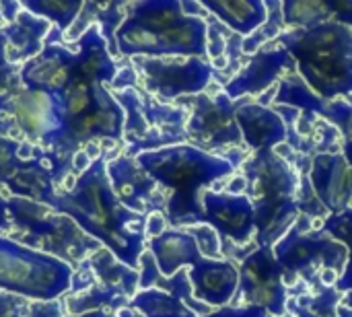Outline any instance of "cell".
Wrapping results in <instances>:
<instances>
[{
	"label": "cell",
	"mask_w": 352,
	"mask_h": 317,
	"mask_svg": "<svg viewBox=\"0 0 352 317\" xmlns=\"http://www.w3.org/2000/svg\"><path fill=\"white\" fill-rule=\"evenodd\" d=\"M54 212L70 217L89 237L107 248L122 264L136 268L146 250V215L132 212L113 194L105 157L74 177L70 190H58L47 204Z\"/></svg>",
	"instance_id": "1"
},
{
	"label": "cell",
	"mask_w": 352,
	"mask_h": 317,
	"mask_svg": "<svg viewBox=\"0 0 352 317\" xmlns=\"http://www.w3.org/2000/svg\"><path fill=\"white\" fill-rule=\"evenodd\" d=\"M138 167L165 194V221L169 229L202 225V192L235 173V167L192 144H175L136 157Z\"/></svg>",
	"instance_id": "2"
},
{
	"label": "cell",
	"mask_w": 352,
	"mask_h": 317,
	"mask_svg": "<svg viewBox=\"0 0 352 317\" xmlns=\"http://www.w3.org/2000/svg\"><path fill=\"white\" fill-rule=\"evenodd\" d=\"M266 47L291 54L297 74L322 99L352 103V29L324 23L311 29H285Z\"/></svg>",
	"instance_id": "3"
},
{
	"label": "cell",
	"mask_w": 352,
	"mask_h": 317,
	"mask_svg": "<svg viewBox=\"0 0 352 317\" xmlns=\"http://www.w3.org/2000/svg\"><path fill=\"white\" fill-rule=\"evenodd\" d=\"M245 196L254 206L256 245L274 248L299 219V175L276 149L252 153L241 165Z\"/></svg>",
	"instance_id": "4"
},
{
	"label": "cell",
	"mask_w": 352,
	"mask_h": 317,
	"mask_svg": "<svg viewBox=\"0 0 352 317\" xmlns=\"http://www.w3.org/2000/svg\"><path fill=\"white\" fill-rule=\"evenodd\" d=\"M6 202L12 223V231L8 235L21 245L54 256L72 268L80 266L101 248V243L89 237L70 217L54 212L45 204L16 196H8Z\"/></svg>",
	"instance_id": "5"
},
{
	"label": "cell",
	"mask_w": 352,
	"mask_h": 317,
	"mask_svg": "<svg viewBox=\"0 0 352 317\" xmlns=\"http://www.w3.org/2000/svg\"><path fill=\"white\" fill-rule=\"evenodd\" d=\"M274 256L285 270V285L289 291L297 283H305L311 295L324 289L320 281L324 270H334L342 276L349 264V250L322 229H311V219L303 215H299L297 223L274 245Z\"/></svg>",
	"instance_id": "6"
},
{
	"label": "cell",
	"mask_w": 352,
	"mask_h": 317,
	"mask_svg": "<svg viewBox=\"0 0 352 317\" xmlns=\"http://www.w3.org/2000/svg\"><path fill=\"white\" fill-rule=\"evenodd\" d=\"M72 272L70 264L0 235V291L27 301H58L70 291Z\"/></svg>",
	"instance_id": "7"
},
{
	"label": "cell",
	"mask_w": 352,
	"mask_h": 317,
	"mask_svg": "<svg viewBox=\"0 0 352 317\" xmlns=\"http://www.w3.org/2000/svg\"><path fill=\"white\" fill-rule=\"evenodd\" d=\"M190 105L188 109V124H186V134H188V144L212 153V151H235L243 149V138L241 130L237 126L235 113L243 99H229L223 91L217 95H194L186 97L184 101Z\"/></svg>",
	"instance_id": "8"
},
{
	"label": "cell",
	"mask_w": 352,
	"mask_h": 317,
	"mask_svg": "<svg viewBox=\"0 0 352 317\" xmlns=\"http://www.w3.org/2000/svg\"><path fill=\"white\" fill-rule=\"evenodd\" d=\"M136 70L142 72L144 93L155 95L161 103L177 101L206 93L214 78V68L202 58H132Z\"/></svg>",
	"instance_id": "9"
},
{
	"label": "cell",
	"mask_w": 352,
	"mask_h": 317,
	"mask_svg": "<svg viewBox=\"0 0 352 317\" xmlns=\"http://www.w3.org/2000/svg\"><path fill=\"white\" fill-rule=\"evenodd\" d=\"M239 287L231 301L233 307H262L268 316L280 317L287 314V301L291 297L285 285V270L274 256V248L260 245L239 262Z\"/></svg>",
	"instance_id": "10"
},
{
	"label": "cell",
	"mask_w": 352,
	"mask_h": 317,
	"mask_svg": "<svg viewBox=\"0 0 352 317\" xmlns=\"http://www.w3.org/2000/svg\"><path fill=\"white\" fill-rule=\"evenodd\" d=\"M6 116L14 120V126L31 144L41 146L43 151H54L60 142L62 118L54 97L19 89L14 95H10Z\"/></svg>",
	"instance_id": "11"
},
{
	"label": "cell",
	"mask_w": 352,
	"mask_h": 317,
	"mask_svg": "<svg viewBox=\"0 0 352 317\" xmlns=\"http://www.w3.org/2000/svg\"><path fill=\"white\" fill-rule=\"evenodd\" d=\"M202 225L217 231L221 243H233L237 248L250 245L256 239L254 206L248 196H231L225 192H202Z\"/></svg>",
	"instance_id": "12"
},
{
	"label": "cell",
	"mask_w": 352,
	"mask_h": 317,
	"mask_svg": "<svg viewBox=\"0 0 352 317\" xmlns=\"http://www.w3.org/2000/svg\"><path fill=\"white\" fill-rule=\"evenodd\" d=\"M76 78V54L66 45H43V50L19 68L21 89L45 93L60 99Z\"/></svg>",
	"instance_id": "13"
},
{
	"label": "cell",
	"mask_w": 352,
	"mask_h": 317,
	"mask_svg": "<svg viewBox=\"0 0 352 317\" xmlns=\"http://www.w3.org/2000/svg\"><path fill=\"white\" fill-rule=\"evenodd\" d=\"M107 177L116 198L132 212L165 215V194L159 192L157 184L138 167L136 159L120 155L107 161Z\"/></svg>",
	"instance_id": "14"
},
{
	"label": "cell",
	"mask_w": 352,
	"mask_h": 317,
	"mask_svg": "<svg viewBox=\"0 0 352 317\" xmlns=\"http://www.w3.org/2000/svg\"><path fill=\"white\" fill-rule=\"evenodd\" d=\"M293 68H297V66L287 50L264 45L223 87V93L233 101L243 99V97L262 95L268 89H272L274 85H278V80L285 74L293 72Z\"/></svg>",
	"instance_id": "15"
},
{
	"label": "cell",
	"mask_w": 352,
	"mask_h": 317,
	"mask_svg": "<svg viewBox=\"0 0 352 317\" xmlns=\"http://www.w3.org/2000/svg\"><path fill=\"white\" fill-rule=\"evenodd\" d=\"M309 182L328 215H338L352 208L351 167L346 165L342 153L316 155L311 159Z\"/></svg>",
	"instance_id": "16"
},
{
	"label": "cell",
	"mask_w": 352,
	"mask_h": 317,
	"mask_svg": "<svg viewBox=\"0 0 352 317\" xmlns=\"http://www.w3.org/2000/svg\"><path fill=\"white\" fill-rule=\"evenodd\" d=\"M194 299L210 305L212 309L231 305L239 287V268L231 260L202 258L188 270Z\"/></svg>",
	"instance_id": "17"
},
{
	"label": "cell",
	"mask_w": 352,
	"mask_h": 317,
	"mask_svg": "<svg viewBox=\"0 0 352 317\" xmlns=\"http://www.w3.org/2000/svg\"><path fill=\"white\" fill-rule=\"evenodd\" d=\"M235 120L241 130L243 144L250 153L274 149L287 142V124L283 116L272 107H264L252 101V97H243Z\"/></svg>",
	"instance_id": "18"
},
{
	"label": "cell",
	"mask_w": 352,
	"mask_h": 317,
	"mask_svg": "<svg viewBox=\"0 0 352 317\" xmlns=\"http://www.w3.org/2000/svg\"><path fill=\"white\" fill-rule=\"evenodd\" d=\"M285 29H311L338 23L352 29V0H287L283 2Z\"/></svg>",
	"instance_id": "19"
},
{
	"label": "cell",
	"mask_w": 352,
	"mask_h": 317,
	"mask_svg": "<svg viewBox=\"0 0 352 317\" xmlns=\"http://www.w3.org/2000/svg\"><path fill=\"white\" fill-rule=\"evenodd\" d=\"M146 250L153 254L159 272L171 278L184 268H192L202 260L194 237L186 229H167L159 237L148 239Z\"/></svg>",
	"instance_id": "20"
},
{
	"label": "cell",
	"mask_w": 352,
	"mask_h": 317,
	"mask_svg": "<svg viewBox=\"0 0 352 317\" xmlns=\"http://www.w3.org/2000/svg\"><path fill=\"white\" fill-rule=\"evenodd\" d=\"M70 52L76 54V74L99 85H109L118 72L116 60L109 56L107 43L97 25L89 27L80 39L74 43H66Z\"/></svg>",
	"instance_id": "21"
},
{
	"label": "cell",
	"mask_w": 352,
	"mask_h": 317,
	"mask_svg": "<svg viewBox=\"0 0 352 317\" xmlns=\"http://www.w3.org/2000/svg\"><path fill=\"white\" fill-rule=\"evenodd\" d=\"M50 29L52 25L45 19L21 10L12 23L2 27V33L6 35V60L12 66H19L35 58L43 50Z\"/></svg>",
	"instance_id": "22"
},
{
	"label": "cell",
	"mask_w": 352,
	"mask_h": 317,
	"mask_svg": "<svg viewBox=\"0 0 352 317\" xmlns=\"http://www.w3.org/2000/svg\"><path fill=\"white\" fill-rule=\"evenodd\" d=\"M202 6L229 31L248 37L258 31L266 19V2L262 0H202Z\"/></svg>",
	"instance_id": "23"
},
{
	"label": "cell",
	"mask_w": 352,
	"mask_h": 317,
	"mask_svg": "<svg viewBox=\"0 0 352 317\" xmlns=\"http://www.w3.org/2000/svg\"><path fill=\"white\" fill-rule=\"evenodd\" d=\"M87 262L99 285L118 291L126 299H132L138 293V281H140L138 270L122 264L107 248L101 245L95 254L87 258Z\"/></svg>",
	"instance_id": "24"
},
{
	"label": "cell",
	"mask_w": 352,
	"mask_h": 317,
	"mask_svg": "<svg viewBox=\"0 0 352 317\" xmlns=\"http://www.w3.org/2000/svg\"><path fill=\"white\" fill-rule=\"evenodd\" d=\"M272 103L285 105V107H295L303 116H311V118H324V111L328 105V101L322 99L320 95H316L295 70L285 74L278 80V91H276V97L272 99Z\"/></svg>",
	"instance_id": "25"
},
{
	"label": "cell",
	"mask_w": 352,
	"mask_h": 317,
	"mask_svg": "<svg viewBox=\"0 0 352 317\" xmlns=\"http://www.w3.org/2000/svg\"><path fill=\"white\" fill-rule=\"evenodd\" d=\"M128 305H130V299H126L118 291L107 289L99 283L93 289H89L87 293L64 297V309H68L66 316H80V314H89V311H97V309L118 314L120 309H124Z\"/></svg>",
	"instance_id": "26"
},
{
	"label": "cell",
	"mask_w": 352,
	"mask_h": 317,
	"mask_svg": "<svg viewBox=\"0 0 352 317\" xmlns=\"http://www.w3.org/2000/svg\"><path fill=\"white\" fill-rule=\"evenodd\" d=\"M342 301V293L334 287H324L320 293H303L297 297H289L287 314L293 317H338V307Z\"/></svg>",
	"instance_id": "27"
},
{
	"label": "cell",
	"mask_w": 352,
	"mask_h": 317,
	"mask_svg": "<svg viewBox=\"0 0 352 317\" xmlns=\"http://www.w3.org/2000/svg\"><path fill=\"white\" fill-rule=\"evenodd\" d=\"M128 307L140 311L144 317H198L182 303V299L159 289L138 291Z\"/></svg>",
	"instance_id": "28"
},
{
	"label": "cell",
	"mask_w": 352,
	"mask_h": 317,
	"mask_svg": "<svg viewBox=\"0 0 352 317\" xmlns=\"http://www.w3.org/2000/svg\"><path fill=\"white\" fill-rule=\"evenodd\" d=\"M21 4L23 10L54 23V27H58L62 33L72 27L82 8V0H23Z\"/></svg>",
	"instance_id": "29"
},
{
	"label": "cell",
	"mask_w": 352,
	"mask_h": 317,
	"mask_svg": "<svg viewBox=\"0 0 352 317\" xmlns=\"http://www.w3.org/2000/svg\"><path fill=\"white\" fill-rule=\"evenodd\" d=\"M126 19V12H124V2H99V8H97V17H95V25L99 27L105 43H107V50H109V56L111 58H118L120 52H118V43H116V31L118 27L124 23Z\"/></svg>",
	"instance_id": "30"
},
{
	"label": "cell",
	"mask_w": 352,
	"mask_h": 317,
	"mask_svg": "<svg viewBox=\"0 0 352 317\" xmlns=\"http://www.w3.org/2000/svg\"><path fill=\"white\" fill-rule=\"evenodd\" d=\"M326 235H330L334 241L342 243L349 250V258H352V208L344 212L330 215L324 219V225L320 227Z\"/></svg>",
	"instance_id": "31"
},
{
	"label": "cell",
	"mask_w": 352,
	"mask_h": 317,
	"mask_svg": "<svg viewBox=\"0 0 352 317\" xmlns=\"http://www.w3.org/2000/svg\"><path fill=\"white\" fill-rule=\"evenodd\" d=\"M186 231L194 237L202 258L225 260L223 252H221V239H219V235H217V231L212 227H208V225H194V227H188Z\"/></svg>",
	"instance_id": "32"
},
{
	"label": "cell",
	"mask_w": 352,
	"mask_h": 317,
	"mask_svg": "<svg viewBox=\"0 0 352 317\" xmlns=\"http://www.w3.org/2000/svg\"><path fill=\"white\" fill-rule=\"evenodd\" d=\"M21 140L0 134V186H6L8 179L16 173V169L21 167V159L16 157Z\"/></svg>",
	"instance_id": "33"
},
{
	"label": "cell",
	"mask_w": 352,
	"mask_h": 317,
	"mask_svg": "<svg viewBox=\"0 0 352 317\" xmlns=\"http://www.w3.org/2000/svg\"><path fill=\"white\" fill-rule=\"evenodd\" d=\"M19 89V70L6 60V35L0 29V95H14Z\"/></svg>",
	"instance_id": "34"
},
{
	"label": "cell",
	"mask_w": 352,
	"mask_h": 317,
	"mask_svg": "<svg viewBox=\"0 0 352 317\" xmlns=\"http://www.w3.org/2000/svg\"><path fill=\"white\" fill-rule=\"evenodd\" d=\"M97 285V278L89 266V262L85 260L80 266L74 268L72 272V281H70V291L66 295H80V293H87L89 289H93Z\"/></svg>",
	"instance_id": "35"
},
{
	"label": "cell",
	"mask_w": 352,
	"mask_h": 317,
	"mask_svg": "<svg viewBox=\"0 0 352 317\" xmlns=\"http://www.w3.org/2000/svg\"><path fill=\"white\" fill-rule=\"evenodd\" d=\"M136 83H138V70L134 68V64H124L118 68L116 76L111 78V83L107 85V91L111 89L113 93H122L126 89H136Z\"/></svg>",
	"instance_id": "36"
},
{
	"label": "cell",
	"mask_w": 352,
	"mask_h": 317,
	"mask_svg": "<svg viewBox=\"0 0 352 317\" xmlns=\"http://www.w3.org/2000/svg\"><path fill=\"white\" fill-rule=\"evenodd\" d=\"M29 303L31 301H27L23 297L0 291V317H25Z\"/></svg>",
	"instance_id": "37"
},
{
	"label": "cell",
	"mask_w": 352,
	"mask_h": 317,
	"mask_svg": "<svg viewBox=\"0 0 352 317\" xmlns=\"http://www.w3.org/2000/svg\"><path fill=\"white\" fill-rule=\"evenodd\" d=\"M62 309H64L62 299H58V301H31L25 317H64Z\"/></svg>",
	"instance_id": "38"
},
{
	"label": "cell",
	"mask_w": 352,
	"mask_h": 317,
	"mask_svg": "<svg viewBox=\"0 0 352 317\" xmlns=\"http://www.w3.org/2000/svg\"><path fill=\"white\" fill-rule=\"evenodd\" d=\"M204 317H270L266 309L262 307H254V305H248V307H233V305H227V307H219L214 309L212 314Z\"/></svg>",
	"instance_id": "39"
},
{
	"label": "cell",
	"mask_w": 352,
	"mask_h": 317,
	"mask_svg": "<svg viewBox=\"0 0 352 317\" xmlns=\"http://www.w3.org/2000/svg\"><path fill=\"white\" fill-rule=\"evenodd\" d=\"M169 229V225H167V221H165V215H161V212H151V215H146V227H144V233H146V237L148 239H153V237H159L161 233H165Z\"/></svg>",
	"instance_id": "40"
},
{
	"label": "cell",
	"mask_w": 352,
	"mask_h": 317,
	"mask_svg": "<svg viewBox=\"0 0 352 317\" xmlns=\"http://www.w3.org/2000/svg\"><path fill=\"white\" fill-rule=\"evenodd\" d=\"M182 12L184 17H192V19H208V10L202 6V2H196V0H182Z\"/></svg>",
	"instance_id": "41"
},
{
	"label": "cell",
	"mask_w": 352,
	"mask_h": 317,
	"mask_svg": "<svg viewBox=\"0 0 352 317\" xmlns=\"http://www.w3.org/2000/svg\"><path fill=\"white\" fill-rule=\"evenodd\" d=\"M21 10H23L21 2H16V0H0V17L4 21V25L12 23Z\"/></svg>",
	"instance_id": "42"
},
{
	"label": "cell",
	"mask_w": 352,
	"mask_h": 317,
	"mask_svg": "<svg viewBox=\"0 0 352 317\" xmlns=\"http://www.w3.org/2000/svg\"><path fill=\"white\" fill-rule=\"evenodd\" d=\"M91 159H89V155L85 153V149H80V151H76L74 155H72V175L74 177H78L80 173H85L89 167H91Z\"/></svg>",
	"instance_id": "43"
},
{
	"label": "cell",
	"mask_w": 352,
	"mask_h": 317,
	"mask_svg": "<svg viewBox=\"0 0 352 317\" xmlns=\"http://www.w3.org/2000/svg\"><path fill=\"white\" fill-rule=\"evenodd\" d=\"M41 153H43L41 146H35V144H31L29 140H21L19 151H16V157H19L21 161H33V159H37Z\"/></svg>",
	"instance_id": "44"
},
{
	"label": "cell",
	"mask_w": 352,
	"mask_h": 317,
	"mask_svg": "<svg viewBox=\"0 0 352 317\" xmlns=\"http://www.w3.org/2000/svg\"><path fill=\"white\" fill-rule=\"evenodd\" d=\"M334 289L338 291V293H349L352 291V258H349V264H346V268H344V272H342V276L336 281V285H334Z\"/></svg>",
	"instance_id": "45"
},
{
	"label": "cell",
	"mask_w": 352,
	"mask_h": 317,
	"mask_svg": "<svg viewBox=\"0 0 352 317\" xmlns=\"http://www.w3.org/2000/svg\"><path fill=\"white\" fill-rule=\"evenodd\" d=\"M245 190H248V182L243 175H235L227 188H225V194H231V196H245Z\"/></svg>",
	"instance_id": "46"
},
{
	"label": "cell",
	"mask_w": 352,
	"mask_h": 317,
	"mask_svg": "<svg viewBox=\"0 0 352 317\" xmlns=\"http://www.w3.org/2000/svg\"><path fill=\"white\" fill-rule=\"evenodd\" d=\"M10 231H12V223H10V215H8V202L0 194V233H10Z\"/></svg>",
	"instance_id": "47"
},
{
	"label": "cell",
	"mask_w": 352,
	"mask_h": 317,
	"mask_svg": "<svg viewBox=\"0 0 352 317\" xmlns=\"http://www.w3.org/2000/svg\"><path fill=\"white\" fill-rule=\"evenodd\" d=\"M8 103H10V95H0V134H4V130H6L4 118L8 111Z\"/></svg>",
	"instance_id": "48"
},
{
	"label": "cell",
	"mask_w": 352,
	"mask_h": 317,
	"mask_svg": "<svg viewBox=\"0 0 352 317\" xmlns=\"http://www.w3.org/2000/svg\"><path fill=\"white\" fill-rule=\"evenodd\" d=\"M85 153L89 155L91 161H97V159L103 157V151H101L99 142H89V144H85Z\"/></svg>",
	"instance_id": "49"
},
{
	"label": "cell",
	"mask_w": 352,
	"mask_h": 317,
	"mask_svg": "<svg viewBox=\"0 0 352 317\" xmlns=\"http://www.w3.org/2000/svg\"><path fill=\"white\" fill-rule=\"evenodd\" d=\"M340 153H342V157H344L346 165H349V167L352 169V140L342 142V146H340Z\"/></svg>",
	"instance_id": "50"
},
{
	"label": "cell",
	"mask_w": 352,
	"mask_h": 317,
	"mask_svg": "<svg viewBox=\"0 0 352 317\" xmlns=\"http://www.w3.org/2000/svg\"><path fill=\"white\" fill-rule=\"evenodd\" d=\"M116 317H144L140 311H136V309H132V307H124V309H120Z\"/></svg>",
	"instance_id": "51"
},
{
	"label": "cell",
	"mask_w": 352,
	"mask_h": 317,
	"mask_svg": "<svg viewBox=\"0 0 352 317\" xmlns=\"http://www.w3.org/2000/svg\"><path fill=\"white\" fill-rule=\"evenodd\" d=\"M64 317H109V311H105V309H97V311H89V314H80V316H64Z\"/></svg>",
	"instance_id": "52"
},
{
	"label": "cell",
	"mask_w": 352,
	"mask_h": 317,
	"mask_svg": "<svg viewBox=\"0 0 352 317\" xmlns=\"http://www.w3.org/2000/svg\"><path fill=\"white\" fill-rule=\"evenodd\" d=\"M340 307H344V309H351L352 311V291H349V293H344V295H342Z\"/></svg>",
	"instance_id": "53"
},
{
	"label": "cell",
	"mask_w": 352,
	"mask_h": 317,
	"mask_svg": "<svg viewBox=\"0 0 352 317\" xmlns=\"http://www.w3.org/2000/svg\"><path fill=\"white\" fill-rule=\"evenodd\" d=\"M338 317H352V311L344 309V307H338Z\"/></svg>",
	"instance_id": "54"
},
{
	"label": "cell",
	"mask_w": 352,
	"mask_h": 317,
	"mask_svg": "<svg viewBox=\"0 0 352 317\" xmlns=\"http://www.w3.org/2000/svg\"><path fill=\"white\" fill-rule=\"evenodd\" d=\"M270 317H274V316H270ZM280 317H293L291 314H285V316H280Z\"/></svg>",
	"instance_id": "55"
},
{
	"label": "cell",
	"mask_w": 352,
	"mask_h": 317,
	"mask_svg": "<svg viewBox=\"0 0 352 317\" xmlns=\"http://www.w3.org/2000/svg\"><path fill=\"white\" fill-rule=\"evenodd\" d=\"M351 192H352V169H351Z\"/></svg>",
	"instance_id": "56"
},
{
	"label": "cell",
	"mask_w": 352,
	"mask_h": 317,
	"mask_svg": "<svg viewBox=\"0 0 352 317\" xmlns=\"http://www.w3.org/2000/svg\"><path fill=\"white\" fill-rule=\"evenodd\" d=\"M109 317H116V314H109Z\"/></svg>",
	"instance_id": "57"
}]
</instances>
